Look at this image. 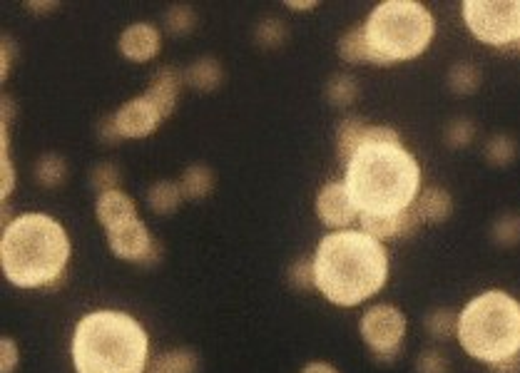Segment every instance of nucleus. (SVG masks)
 I'll use <instances>...</instances> for the list:
<instances>
[{
    "instance_id": "obj_28",
    "label": "nucleus",
    "mask_w": 520,
    "mask_h": 373,
    "mask_svg": "<svg viewBox=\"0 0 520 373\" xmlns=\"http://www.w3.org/2000/svg\"><path fill=\"white\" fill-rule=\"evenodd\" d=\"M491 239L496 247L511 249L520 244V214L503 212L493 219L491 224Z\"/></svg>"
},
{
    "instance_id": "obj_38",
    "label": "nucleus",
    "mask_w": 520,
    "mask_h": 373,
    "mask_svg": "<svg viewBox=\"0 0 520 373\" xmlns=\"http://www.w3.org/2000/svg\"><path fill=\"white\" fill-rule=\"evenodd\" d=\"M98 137H100V142H103V145H117V142L122 140L120 132H117L115 117L105 115L103 120L98 122Z\"/></svg>"
},
{
    "instance_id": "obj_14",
    "label": "nucleus",
    "mask_w": 520,
    "mask_h": 373,
    "mask_svg": "<svg viewBox=\"0 0 520 373\" xmlns=\"http://www.w3.org/2000/svg\"><path fill=\"white\" fill-rule=\"evenodd\" d=\"M95 219L105 232H112L122 224L140 219V212H137V202L130 194L122 192V189H112V192L98 194V199H95Z\"/></svg>"
},
{
    "instance_id": "obj_41",
    "label": "nucleus",
    "mask_w": 520,
    "mask_h": 373,
    "mask_svg": "<svg viewBox=\"0 0 520 373\" xmlns=\"http://www.w3.org/2000/svg\"><path fill=\"white\" fill-rule=\"evenodd\" d=\"M287 10H292V13H309V10L319 8V0H287Z\"/></svg>"
},
{
    "instance_id": "obj_20",
    "label": "nucleus",
    "mask_w": 520,
    "mask_h": 373,
    "mask_svg": "<svg viewBox=\"0 0 520 373\" xmlns=\"http://www.w3.org/2000/svg\"><path fill=\"white\" fill-rule=\"evenodd\" d=\"M145 199H147V207H150V212L157 214V217H170V214H175L177 209L182 207V202H185L180 182H175V180L155 182V185L147 189Z\"/></svg>"
},
{
    "instance_id": "obj_33",
    "label": "nucleus",
    "mask_w": 520,
    "mask_h": 373,
    "mask_svg": "<svg viewBox=\"0 0 520 373\" xmlns=\"http://www.w3.org/2000/svg\"><path fill=\"white\" fill-rule=\"evenodd\" d=\"M120 167L115 162H98V165L90 170V185L98 194L112 192V189H120Z\"/></svg>"
},
{
    "instance_id": "obj_11",
    "label": "nucleus",
    "mask_w": 520,
    "mask_h": 373,
    "mask_svg": "<svg viewBox=\"0 0 520 373\" xmlns=\"http://www.w3.org/2000/svg\"><path fill=\"white\" fill-rule=\"evenodd\" d=\"M112 117H115L117 132H120L122 140H145V137H150L162 122L160 112H157L155 105L147 100L145 93L122 102V105L112 112Z\"/></svg>"
},
{
    "instance_id": "obj_26",
    "label": "nucleus",
    "mask_w": 520,
    "mask_h": 373,
    "mask_svg": "<svg viewBox=\"0 0 520 373\" xmlns=\"http://www.w3.org/2000/svg\"><path fill=\"white\" fill-rule=\"evenodd\" d=\"M423 326H426L428 336L436 341L456 339L458 311L448 309V306H438V309H431L426 316H423Z\"/></svg>"
},
{
    "instance_id": "obj_19",
    "label": "nucleus",
    "mask_w": 520,
    "mask_h": 373,
    "mask_svg": "<svg viewBox=\"0 0 520 373\" xmlns=\"http://www.w3.org/2000/svg\"><path fill=\"white\" fill-rule=\"evenodd\" d=\"M222 80V63L217 58H212V55L197 58L195 63H190L185 68V85H190L192 90H200V93H214L222 85Z\"/></svg>"
},
{
    "instance_id": "obj_16",
    "label": "nucleus",
    "mask_w": 520,
    "mask_h": 373,
    "mask_svg": "<svg viewBox=\"0 0 520 373\" xmlns=\"http://www.w3.org/2000/svg\"><path fill=\"white\" fill-rule=\"evenodd\" d=\"M414 207L423 224H431V227L446 224L453 217V197L443 187H423Z\"/></svg>"
},
{
    "instance_id": "obj_42",
    "label": "nucleus",
    "mask_w": 520,
    "mask_h": 373,
    "mask_svg": "<svg viewBox=\"0 0 520 373\" xmlns=\"http://www.w3.org/2000/svg\"><path fill=\"white\" fill-rule=\"evenodd\" d=\"M25 8L30 10V13H50V10H55L58 8V3H55V0H28V3H25Z\"/></svg>"
},
{
    "instance_id": "obj_5",
    "label": "nucleus",
    "mask_w": 520,
    "mask_h": 373,
    "mask_svg": "<svg viewBox=\"0 0 520 373\" xmlns=\"http://www.w3.org/2000/svg\"><path fill=\"white\" fill-rule=\"evenodd\" d=\"M463 354L483 366L501 364L520 354V299L511 291L486 289L471 296L458 311Z\"/></svg>"
},
{
    "instance_id": "obj_8",
    "label": "nucleus",
    "mask_w": 520,
    "mask_h": 373,
    "mask_svg": "<svg viewBox=\"0 0 520 373\" xmlns=\"http://www.w3.org/2000/svg\"><path fill=\"white\" fill-rule=\"evenodd\" d=\"M406 331H409V319H406L404 309L396 304H386V301L369 306L359 319L361 341L379 364H394L399 359Z\"/></svg>"
},
{
    "instance_id": "obj_36",
    "label": "nucleus",
    "mask_w": 520,
    "mask_h": 373,
    "mask_svg": "<svg viewBox=\"0 0 520 373\" xmlns=\"http://www.w3.org/2000/svg\"><path fill=\"white\" fill-rule=\"evenodd\" d=\"M20 364V349L13 336L0 339V373H15Z\"/></svg>"
},
{
    "instance_id": "obj_39",
    "label": "nucleus",
    "mask_w": 520,
    "mask_h": 373,
    "mask_svg": "<svg viewBox=\"0 0 520 373\" xmlns=\"http://www.w3.org/2000/svg\"><path fill=\"white\" fill-rule=\"evenodd\" d=\"M491 373H520V354L511 356V359H503L501 364H493L488 366Z\"/></svg>"
},
{
    "instance_id": "obj_31",
    "label": "nucleus",
    "mask_w": 520,
    "mask_h": 373,
    "mask_svg": "<svg viewBox=\"0 0 520 373\" xmlns=\"http://www.w3.org/2000/svg\"><path fill=\"white\" fill-rule=\"evenodd\" d=\"M443 140H446L451 150H463V147H468L476 140V122L466 115L453 117L446 125V130H443Z\"/></svg>"
},
{
    "instance_id": "obj_7",
    "label": "nucleus",
    "mask_w": 520,
    "mask_h": 373,
    "mask_svg": "<svg viewBox=\"0 0 520 373\" xmlns=\"http://www.w3.org/2000/svg\"><path fill=\"white\" fill-rule=\"evenodd\" d=\"M461 18L468 33L488 48L520 45V0H463Z\"/></svg>"
},
{
    "instance_id": "obj_37",
    "label": "nucleus",
    "mask_w": 520,
    "mask_h": 373,
    "mask_svg": "<svg viewBox=\"0 0 520 373\" xmlns=\"http://www.w3.org/2000/svg\"><path fill=\"white\" fill-rule=\"evenodd\" d=\"M15 60V40L10 35H3V43H0V80H8L10 70H13Z\"/></svg>"
},
{
    "instance_id": "obj_17",
    "label": "nucleus",
    "mask_w": 520,
    "mask_h": 373,
    "mask_svg": "<svg viewBox=\"0 0 520 373\" xmlns=\"http://www.w3.org/2000/svg\"><path fill=\"white\" fill-rule=\"evenodd\" d=\"M371 122H366L364 117L359 115H349L336 125V135H334V145H336V157H339L341 165L346 167V162L356 155V152L364 147L366 142V132H369Z\"/></svg>"
},
{
    "instance_id": "obj_13",
    "label": "nucleus",
    "mask_w": 520,
    "mask_h": 373,
    "mask_svg": "<svg viewBox=\"0 0 520 373\" xmlns=\"http://www.w3.org/2000/svg\"><path fill=\"white\" fill-rule=\"evenodd\" d=\"M182 85H185V70L172 68V65H162V68H157L155 73H152L145 97L155 105V110L160 112L162 120H167V117L175 112Z\"/></svg>"
},
{
    "instance_id": "obj_24",
    "label": "nucleus",
    "mask_w": 520,
    "mask_h": 373,
    "mask_svg": "<svg viewBox=\"0 0 520 373\" xmlns=\"http://www.w3.org/2000/svg\"><path fill=\"white\" fill-rule=\"evenodd\" d=\"M33 177L40 187L45 189H55L65 182L68 177V162L65 157H60L58 152H45L35 160L33 167Z\"/></svg>"
},
{
    "instance_id": "obj_15",
    "label": "nucleus",
    "mask_w": 520,
    "mask_h": 373,
    "mask_svg": "<svg viewBox=\"0 0 520 373\" xmlns=\"http://www.w3.org/2000/svg\"><path fill=\"white\" fill-rule=\"evenodd\" d=\"M361 229L371 234L379 242H389V239H409L414 237L418 229L423 227V219L418 217L416 207L406 209V212L396 214V217H359Z\"/></svg>"
},
{
    "instance_id": "obj_23",
    "label": "nucleus",
    "mask_w": 520,
    "mask_h": 373,
    "mask_svg": "<svg viewBox=\"0 0 520 373\" xmlns=\"http://www.w3.org/2000/svg\"><path fill=\"white\" fill-rule=\"evenodd\" d=\"M147 373H200V356L192 349H170L152 356Z\"/></svg>"
},
{
    "instance_id": "obj_43",
    "label": "nucleus",
    "mask_w": 520,
    "mask_h": 373,
    "mask_svg": "<svg viewBox=\"0 0 520 373\" xmlns=\"http://www.w3.org/2000/svg\"><path fill=\"white\" fill-rule=\"evenodd\" d=\"M518 53H520V45H518Z\"/></svg>"
},
{
    "instance_id": "obj_6",
    "label": "nucleus",
    "mask_w": 520,
    "mask_h": 373,
    "mask_svg": "<svg viewBox=\"0 0 520 373\" xmlns=\"http://www.w3.org/2000/svg\"><path fill=\"white\" fill-rule=\"evenodd\" d=\"M379 68L421 58L436 38V18L418 0H384L364 20Z\"/></svg>"
},
{
    "instance_id": "obj_30",
    "label": "nucleus",
    "mask_w": 520,
    "mask_h": 373,
    "mask_svg": "<svg viewBox=\"0 0 520 373\" xmlns=\"http://www.w3.org/2000/svg\"><path fill=\"white\" fill-rule=\"evenodd\" d=\"M289 38V28L284 20L274 18V15H269V18H262L257 23V28H254V40H257L259 48H279V45L287 43Z\"/></svg>"
},
{
    "instance_id": "obj_22",
    "label": "nucleus",
    "mask_w": 520,
    "mask_h": 373,
    "mask_svg": "<svg viewBox=\"0 0 520 373\" xmlns=\"http://www.w3.org/2000/svg\"><path fill=\"white\" fill-rule=\"evenodd\" d=\"M446 83L453 95H476L483 85V73L476 63H471V60H458V63H453L451 68H448Z\"/></svg>"
},
{
    "instance_id": "obj_18",
    "label": "nucleus",
    "mask_w": 520,
    "mask_h": 373,
    "mask_svg": "<svg viewBox=\"0 0 520 373\" xmlns=\"http://www.w3.org/2000/svg\"><path fill=\"white\" fill-rule=\"evenodd\" d=\"M336 53H339V58L349 65H374V68H379V58H376V53L371 50L364 23L354 25V28H349L341 35L339 43H336Z\"/></svg>"
},
{
    "instance_id": "obj_10",
    "label": "nucleus",
    "mask_w": 520,
    "mask_h": 373,
    "mask_svg": "<svg viewBox=\"0 0 520 373\" xmlns=\"http://www.w3.org/2000/svg\"><path fill=\"white\" fill-rule=\"evenodd\" d=\"M314 212L316 217H319V222L324 224L326 229H331V232L351 229V224L359 222L361 217L344 180L326 182V185L316 192Z\"/></svg>"
},
{
    "instance_id": "obj_29",
    "label": "nucleus",
    "mask_w": 520,
    "mask_h": 373,
    "mask_svg": "<svg viewBox=\"0 0 520 373\" xmlns=\"http://www.w3.org/2000/svg\"><path fill=\"white\" fill-rule=\"evenodd\" d=\"M10 127L0 125V202H8L15 189V167L10 157Z\"/></svg>"
},
{
    "instance_id": "obj_9",
    "label": "nucleus",
    "mask_w": 520,
    "mask_h": 373,
    "mask_svg": "<svg viewBox=\"0 0 520 373\" xmlns=\"http://www.w3.org/2000/svg\"><path fill=\"white\" fill-rule=\"evenodd\" d=\"M107 249L122 262L140 264V267H155L162 259V244L152 237L142 219L107 232Z\"/></svg>"
},
{
    "instance_id": "obj_2",
    "label": "nucleus",
    "mask_w": 520,
    "mask_h": 373,
    "mask_svg": "<svg viewBox=\"0 0 520 373\" xmlns=\"http://www.w3.org/2000/svg\"><path fill=\"white\" fill-rule=\"evenodd\" d=\"M73 242L45 212L18 214L0 234V272L15 289H55L65 281Z\"/></svg>"
},
{
    "instance_id": "obj_4",
    "label": "nucleus",
    "mask_w": 520,
    "mask_h": 373,
    "mask_svg": "<svg viewBox=\"0 0 520 373\" xmlns=\"http://www.w3.org/2000/svg\"><path fill=\"white\" fill-rule=\"evenodd\" d=\"M70 359L75 373H147L150 334L127 311H90L75 324Z\"/></svg>"
},
{
    "instance_id": "obj_32",
    "label": "nucleus",
    "mask_w": 520,
    "mask_h": 373,
    "mask_svg": "<svg viewBox=\"0 0 520 373\" xmlns=\"http://www.w3.org/2000/svg\"><path fill=\"white\" fill-rule=\"evenodd\" d=\"M165 28L170 30L172 35H187L192 33V28L197 25V15H195V8L192 5H185V3H175L170 5V8L165 10Z\"/></svg>"
},
{
    "instance_id": "obj_12",
    "label": "nucleus",
    "mask_w": 520,
    "mask_h": 373,
    "mask_svg": "<svg viewBox=\"0 0 520 373\" xmlns=\"http://www.w3.org/2000/svg\"><path fill=\"white\" fill-rule=\"evenodd\" d=\"M162 50V33L157 25L137 20L130 23L117 38V53L130 63H150L160 55Z\"/></svg>"
},
{
    "instance_id": "obj_3",
    "label": "nucleus",
    "mask_w": 520,
    "mask_h": 373,
    "mask_svg": "<svg viewBox=\"0 0 520 373\" xmlns=\"http://www.w3.org/2000/svg\"><path fill=\"white\" fill-rule=\"evenodd\" d=\"M421 162L401 145H364L344 167V182L361 217H396L423 189Z\"/></svg>"
},
{
    "instance_id": "obj_35",
    "label": "nucleus",
    "mask_w": 520,
    "mask_h": 373,
    "mask_svg": "<svg viewBox=\"0 0 520 373\" xmlns=\"http://www.w3.org/2000/svg\"><path fill=\"white\" fill-rule=\"evenodd\" d=\"M416 373H448L451 371V361L443 354L441 349L431 346V349H423L414 361Z\"/></svg>"
},
{
    "instance_id": "obj_25",
    "label": "nucleus",
    "mask_w": 520,
    "mask_h": 373,
    "mask_svg": "<svg viewBox=\"0 0 520 373\" xmlns=\"http://www.w3.org/2000/svg\"><path fill=\"white\" fill-rule=\"evenodd\" d=\"M483 157L491 167H511L518 157V142L516 137L508 132H496L483 145Z\"/></svg>"
},
{
    "instance_id": "obj_40",
    "label": "nucleus",
    "mask_w": 520,
    "mask_h": 373,
    "mask_svg": "<svg viewBox=\"0 0 520 373\" xmlns=\"http://www.w3.org/2000/svg\"><path fill=\"white\" fill-rule=\"evenodd\" d=\"M299 373H341L336 369L334 364H329V361H309V364H304V369Z\"/></svg>"
},
{
    "instance_id": "obj_27",
    "label": "nucleus",
    "mask_w": 520,
    "mask_h": 373,
    "mask_svg": "<svg viewBox=\"0 0 520 373\" xmlns=\"http://www.w3.org/2000/svg\"><path fill=\"white\" fill-rule=\"evenodd\" d=\"M359 97V83L354 75L349 73H334L326 83V100L334 107H349L354 105Z\"/></svg>"
},
{
    "instance_id": "obj_34",
    "label": "nucleus",
    "mask_w": 520,
    "mask_h": 373,
    "mask_svg": "<svg viewBox=\"0 0 520 373\" xmlns=\"http://www.w3.org/2000/svg\"><path fill=\"white\" fill-rule=\"evenodd\" d=\"M289 284L297 291H314L316 289V277H314V262L312 259L302 257L294 259L287 269Z\"/></svg>"
},
{
    "instance_id": "obj_1",
    "label": "nucleus",
    "mask_w": 520,
    "mask_h": 373,
    "mask_svg": "<svg viewBox=\"0 0 520 373\" xmlns=\"http://www.w3.org/2000/svg\"><path fill=\"white\" fill-rule=\"evenodd\" d=\"M312 262L316 291L339 309H356L389 284V249L364 229L324 234Z\"/></svg>"
},
{
    "instance_id": "obj_21",
    "label": "nucleus",
    "mask_w": 520,
    "mask_h": 373,
    "mask_svg": "<svg viewBox=\"0 0 520 373\" xmlns=\"http://www.w3.org/2000/svg\"><path fill=\"white\" fill-rule=\"evenodd\" d=\"M177 182H180L185 202H200V199H207L214 192V182L217 180H214V172L207 165L197 162V165L187 167Z\"/></svg>"
}]
</instances>
